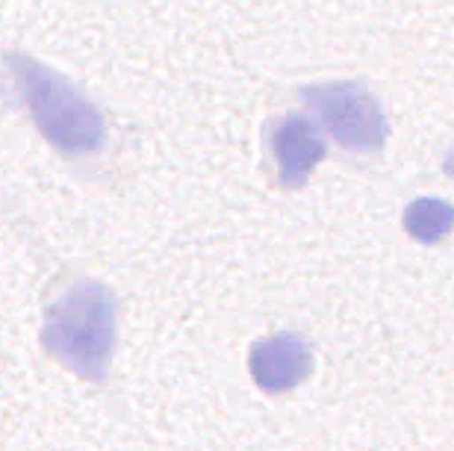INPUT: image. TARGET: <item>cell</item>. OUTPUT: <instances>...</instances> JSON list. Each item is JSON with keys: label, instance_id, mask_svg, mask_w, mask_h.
Masks as SVG:
<instances>
[{"label": "cell", "instance_id": "3957f363", "mask_svg": "<svg viewBox=\"0 0 454 451\" xmlns=\"http://www.w3.org/2000/svg\"><path fill=\"white\" fill-rule=\"evenodd\" d=\"M301 97L316 121L351 153H380L389 139V121L378 97L360 83L304 86Z\"/></svg>", "mask_w": 454, "mask_h": 451}, {"label": "cell", "instance_id": "5b68a950", "mask_svg": "<svg viewBox=\"0 0 454 451\" xmlns=\"http://www.w3.org/2000/svg\"><path fill=\"white\" fill-rule=\"evenodd\" d=\"M271 157L278 162V183L298 189L325 159V142L307 119L286 115L271 130Z\"/></svg>", "mask_w": 454, "mask_h": 451}, {"label": "cell", "instance_id": "8992f818", "mask_svg": "<svg viewBox=\"0 0 454 451\" xmlns=\"http://www.w3.org/2000/svg\"><path fill=\"white\" fill-rule=\"evenodd\" d=\"M402 222L411 239L422 242V245H437L454 230V206L442 198L425 195L404 206Z\"/></svg>", "mask_w": 454, "mask_h": 451}, {"label": "cell", "instance_id": "277c9868", "mask_svg": "<svg viewBox=\"0 0 454 451\" xmlns=\"http://www.w3.org/2000/svg\"><path fill=\"white\" fill-rule=\"evenodd\" d=\"M248 366L260 390L286 393L313 372V351L298 333H275L251 348Z\"/></svg>", "mask_w": 454, "mask_h": 451}, {"label": "cell", "instance_id": "52a82bcc", "mask_svg": "<svg viewBox=\"0 0 454 451\" xmlns=\"http://www.w3.org/2000/svg\"><path fill=\"white\" fill-rule=\"evenodd\" d=\"M442 171H446V175L454 180V151H451L449 157H446V162H442Z\"/></svg>", "mask_w": 454, "mask_h": 451}, {"label": "cell", "instance_id": "7a4b0ae2", "mask_svg": "<svg viewBox=\"0 0 454 451\" xmlns=\"http://www.w3.org/2000/svg\"><path fill=\"white\" fill-rule=\"evenodd\" d=\"M35 124L44 139L62 153H92L104 145V119L68 80L53 74L30 57H12Z\"/></svg>", "mask_w": 454, "mask_h": 451}, {"label": "cell", "instance_id": "6da1fadb", "mask_svg": "<svg viewBox=\"0 0 454 451\" xmlns=\"http://www.w3.org/2000/svg\"><path fill=\"white\" fill-rule=\"evenodd\" d=\"M53 360L83 377H101L115 346V301L95 281L68 286L48 307L42 330Z\"/></svg>", "mask_w": 454, "mask_h": 451}]
</instances>
